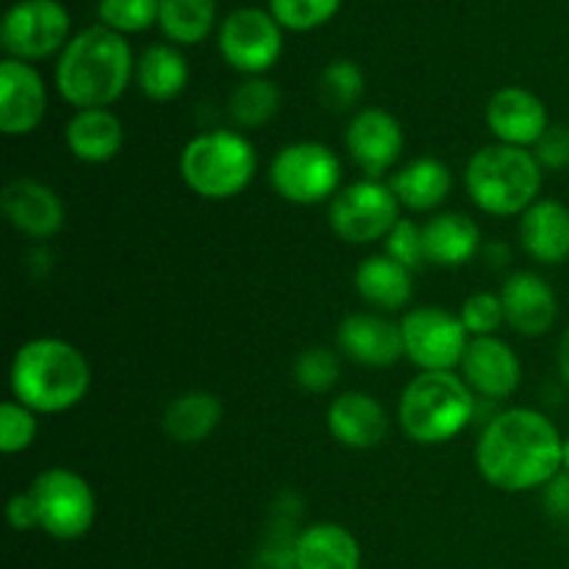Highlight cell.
<instances>
[{
  "label": "cell",
  "mask_w": 569,
  "mask_h": 569,
  "mask_svg": "<svg viewBox=\"0 0 569 569\" xmlns=\"http://www.w3.org/2000/svg\"><path fill=\"white\" fill-rule=\"evenodd\" d=\"M561 448L565 437L548 415L517 406L483 426L476 465L483 481L500 492H533L561 472Z\"/></svg>",
  "instance_id": "obj_1"
},
{
  "label": "cell",
  "mask_w": 569,
  "mask_h": 569,
  "mask_svg": "<svg viewBox=\"0 0 569 569\" xmlns=\"http://www.w3.org/2000/svg\"><path fill=\"white\" fill-rule=\"evenodd\" d=\"M133 76L126 37L106 26L78 31L56 61V89L76 111L109 109Z\"/></svg>",
  "instance_id": "obj_2"
},
{
  "label": "cell",
  "mask_w": 569,
  "mask_h": 569,
  "mask_svg": "<svg viewBox=\"0 0 569 569\" xmlns=\"http://www.w3.org/2000/svg\"><path fill=\"white\" fill-rule=\"evenodd\" d=\"M11 398L37 415H61L87 398L92 367L87 356L59 337L20 345L9 370Z\"/></svg>",
  "instance_id": "obj_3"
},
{
  "label": "cell",
  "mask_w": 569,
  "mask_h": 569,
  "mask_svg": "<svg viewBox=\"0 0 569 569\" xmlns=\"http://www.w3.org/2000/svg\"><path fill=\"white\" fill-rule=\"evenodd\" d=\"M478 398L459 372H420L398 403V420L417 445H445L476 420Z\"/></svg>",
  "instance_id": "obj_4"
},
{
  "label": "cell",
  "mask_w": 569,
  "mask_h": 569,
  "mask_svg": "<svg viewBox=\"0 0 569 569\" xmlns=\"http://www.w3.org/2000/svg\"><path fill=\"white\" fill-rule=\"evenodd\" d=\"M465 183L472 203L487 214L522 217L539 200L542 167L533 150L495 142L472 153L467 161Z\"/></svg>",
  "instance_id": "obj_5"
},
{
  "label": "cell",
  "mask_w": 569,
  "mask_h": 569,
  "mask_svg": "<svg viewBox=\"0 0 569 569\" xmlns=\"http://www.w3.org/2000/svg\"><path fill=\"white\" fill-rule=\"evenodd\" d=\"M178 170L194 194L206 200H228L250 187L259 170V156L244 133L217 128L183 144Z\"/></svg>",
  "instance_id": "obj_6"
},
{
  "label": "cell",
  "mask_w": 569,
  "mask_h": 569,
  "mask_svg": "<svg viewBox=\"0 0 569 569\" xmlns=\"http://www.w3.org/2000/svg\"><path fill=\"white\" fill-rule=\"evenodd\" d=\"M39 515V531L72 542L87 537L98 517V500L83 476L67 467L42 470L28 487Z\"/></svg>",
  "instance_id": "obj_7"
},
{
  "label": "cell",
  "mask_w": 569,
  "mask_h": 569,
  "mask_svg": "<svg viewBox=\"0 0 569 569\" xmlns=\"http://www.w3.org/2000/svg\"><path fill=\"white\" fill-rule=\"evenodd\" d=\"M270 183L287 203L320 206L342 183V161L322 142L283 144L270 164Z\"/></svg>",
  "instance_id": "obj_8"
},
{
  "label": "cell",
  "mask_w": 569,
  "mask_h": 569,
  "mask_svg": "<svg viewBox=\"0 0 569 569\" xmlns=\"http://www.w3.org/2000/svg\"><path fill=\"white\" fill-rule=\"evenodd\" d=\"M400 220V203L392 187L378 178H361L333 194L328 222L333 233L350 244H372L387 239Z\"/></svg>",
  "instance_id": "obj_9"
},
{
  "label": "cell",
  "mask_w": 569,
  "mask_h": 569,
  "mask_svg": "<svg viewBox=\"0 0 569 569\" xmlns=\"http://www.w3.org/2000/svg\"><path fill=\"white\" fill-rule=\"evenodd\" d=\"M406 359L420 372H453L461 365L470 333L459 315L442 306H417L400 320Z\"/></svg>",
  "instance_id": "obj_10"
},
{
  "label": "cell",
  "mask_w": 569,
  "mask_h": 569,
  "mask_svg": "<svg viewBox=\"0 0 569 569\" xmlns=\"http://www.w3.org/2000/svg\"><path fill=\"white\" fill-rule=\"evenodd\" d=\"M70 14L59 0H20L11 6L0 26V42L9 59L37 61L64 50L70 42Z\"/></svg>",
  "instance_id": "obj_11"
},
{
  "label": "cell",
  "mask_w": 569,
  "mask_h": 569,
  "mask_svg": "<svg viewBox=\"0 0 569 569\" xmlns=\"http://www.w3.org/2000/svg\"><path fill=\"white\" fill-rule=\"evenodd\" d=\"M220 53L233 70L261 76L278 61L283 48L281 22L264 9H237L220 26Z\"/></svg>",
  "instance_id": "obj_12"
},
{
  "label": "cell",
  "mask_w": 569,
  "mask_h": 569,
  "mask_svg": "<svg viewBox=\"0 0 569 569\" xmlns=\"http://www.w3.org/2000/svg\"><path fill=\"white\" fill-rule=\"evenodd\" d=\"M403 126L398 117L378 106L356 111L353 120L345 131V148H348L353 164L367 178H381L395 170L403 153Z\"/></svg>",
  "instance_id": "obj_13"
},
{
  "label": "cell",
  "mask_w": 569,
  "mask_h": 569,
  "mask_svg": "<svg viewBox=\"0 0 569 569\" xmlns=\"http://www.w3.org/2000/svg\"><path fill=\"white\" fill-rule=\"evenodd\" d=\"M459 376L478 400H506L522 381V365L515 348L500 337H470L461 356Z\"/></svg>",
  "instance_id": "obj_14"
},
{
  "label": "cell",
  "mask_w": 569,
  "mask_h": 569,
  "mask_svg": "<svg viewBox=\"0 0 569 569\" xmlns=\"http://www.w3.org/2000/svg\"><path fill=\"white\" fill-rule=\"evenodd\" d=\"M48 111V89L28 61L3 59L0 64V131L6 137H28Z\"/></svg>",
  "instance_id": "obj_15"
},
{
  "label": "cell",
  "mask_w": 569,
  "mask_h": 569,
  "mask_svg": "<svg viewBox=\"0 0 569 569\" xmlns=\"http://www.w3.org/2000/svg\"><path fill=\"white\" fill-rule=\"evenodd\" d=\"M3 214L28 239H50L64 228V203L48 183L31 176L11 178L3 189Z\"/></svg>",
  "instance_id": "obj_16"
},
{
  "label": "cell",
  "mask_w": 569,
  "mask_h": 569,
  "mask_svg": "<svg viewBox=\"0 0 569 569\" xmlns=\"http://www.w3.org/2000/svg\"><path fill=\"white\" fill-rule=\"evenodd\" d=\"M337 345L350 361L376 370L398 365L406 356L400 322H392L378 311H356L345 317L337 331Z\"/></svg>",
  "instance_id": "obj_17"
},
{
  "label": "cell",
  "mask_w": 569,
  "mask_h": 569,
  "mask_svg": "<svg viewBox=\"0 0 569 569\" xmlns=\"http://www.w3.org/2000/svg\"><path fill=\"white\" fill-rule=\"evenodd\" d=\"M487 126L500 144L533 148L550 128L542 98L526 87H503L489 98Z\"/></svg>",
  "instance_id": "obj_18"
},
{
  "label": "cell",
  "mask_w": 569,
  "mask_h": 569,
  "mask_svg": "<svg viewBox=\"0 0 569 569\" xmlns=\"http://www.w3.org/2000/svg\"><path fill=\"white\" fill-rule=\"evenodd\" d=\"M500 300H503L506 326H511L522 337H545L559 317L553 287L539 272L522 270L506 278Z\"/></svg>",
  "instance_id": "obj_19"
},
{
  "label": "cell",
  "mask_w": 569,
  "mask_h": 569,
  "mask_svg": "<svg viewBox=\"0 0 569 569\" xmlns=\"http://www.w3.org/2000/svg\"><path fill=\"white\" fill-rule=\"evenodd\" d=\"M328 431L350 450H370L383 442L389 417L370 392H342L328 406Z\"/></svg>",
  "instance_id": "obj_20"
},
{
  "label": "cell",
  "mask_w": 569,
  "mask_h": 569,
  "mask_svg": "<svg viewBox=\"0 0 569 569\" xmlns=\"http://www.w3.org/2000/svg\"><path fill=\"white\" fill-rule=\"evenodd\" d=\"M520 242L539 264L569 259V209L553 198H539L520 220Z\"/></svg>",
  "instance_id": "obj_21"
},
{
  "label": "cell",
  "mask_w": 569,
  "mask_h": 569,
  "mask_svg": "<svg viewBox=\"0 0 569 569\" xmlns=\"http://www.w3.org/2000/svg\"><path fill=\"white\" fill-rule=\"evenodd\" d=\"M64 142L70 153L83 164H106L122 150L126 128L114 111L83 109L76 111L67 122Z\"/></svg>",
  "instance_id": "obj_22"
},
{
  "label": "cell",
  "mask_w": 569,
  "mask_h": 569,
  "mask_svg": "<svg viewBox=\"0 0 569 569\" xmlns=\"http://www.w3.org/2000/svg\"><path fill=\"white\" fill-rule=\"evenodd\" d=\"M298 569H361V545L339 522H315L295 539Z\"/></svg>",
  "instance_id": "obj_23"
},
{
  "label": "cell",
  "mask_w": 569,
  "mask_h": 569,
  "mask_svg": "<svg viewBox=\"0 0 569 569\" xmlns=\"http://www.w3.org/2000/svg\"><path fill=\"white\" fill-rule=\"evenodd\" d=\"M426 261L437 267H461L481 250V228L461 211H439L422 226Z\"/></svg>",
  "instance_id": "obj_24"
},
{
  "label": "cell",
  "mask_w": 569,
  "mask_h": 569,
  "mask_svg": "<svg viewBox=\"0 0 569 569\" xmlns=\"http://www.w3.org/2000/svg\"><path fill=\"white\" fill-rule=\"evenodd\" d=\"M353 287L367 306L378 311H400L415 295V272L387 253L370 256L353 272Z\"/></svg>",
  "instance_id": "obj_25"
},
{
  "label": "cell",
  "mask_w": 569,
  "mask_h": 569,
  "mask_svg": "<svg viewBox=\"0 0 569 569\" xmlns=\"http://www.w3.org/2000/svg\"><path fill=\"white\" fill-rule=\"evenodd\" d=\"M450 183H453V176H450L448 164L433 159V156L411 159L409 164L395 170L392 178H389L395 198L409 211L439 209L450 194Z\"/></svg>",
  "instance_id": "obj_26"
},
{
  "label": "cell",
  "mask_w": 569,
  "mask_h": 569,
  "mask_svg": "<svg viewBox=\"0 0 569 569\" xmlns=\"http://www.w3.org/2000/svg\"><path fill=\"white\" fill-rule=\"evenodd\" d=\"M222 422V403L214 392L189 389L167 403L161 415V428L167 439L178 445H198L209 439Z\"/></svg>",
  "instance_id": "obj_27"
},
{
  "label": "cell",
  "mask_w": 569,
  "mask_h": 569,
  "mask_svg": "<svg viewBox=\"0 0 569 569\" xmlns=\"http://www.w3.org/2000/svg\"><path fill=\"white\" fill-rule=\"evenodd\" d=\"M189 64L172 44H150L137 61V83L144 98L156 103L178 98L187 89Z\"/></svg>",
  "instance_id": "obj_28"
},
{
  "label": "cell",
  "mask_w": 569,
  "mask_h": 569,
  "mask_svg": "<svg viewBox=\"0 0 569 569\" xmlns=\"http://www.w3.org/2000/svg\"><path fill=\"white\" fill-rule=\"evenodd\" d=\"M281 109V89L264 76H250L228 98V114L237 128H261Z\"/></svg>",
  "instance_id": "obj_29"
},
{
  "label": "cell",
  "mask_w": 569,
  "mask_h": 569,
  "mask_svg": "<svg viewBox=\"0 0 569 569\" xmlns=\"http://www.w3.org/2000/svg\"><path fill=\"white\" fill-rule=\"evenodd\" d=\"M159 26L172 42H200L214 26V0H159Z\"/></svg>",
  "instance_id": "obj_30"
},
{
  "label": "cell",
  "mask_w": 569,
  "mask_h": 569,
  "mask_svg": "<svg viewBox=\"0 0 569 569\" xmlns=\"http://www.w3.org/2000/svg\"><path fill=\"white\" fill-rule=\"evenodd\" d=\"M361 92H365V72L350 59H337L326 64V70L320 72V81H317L320 103L331 111L353 109Z\"/></svg>",
  "instance_id": "obj_31"
},
{
  "label": "cell",
  "mask_w": 569,
  "mask_h": 569,
  "mask_svg": "<svg viewBox=\"0 0 569 569\" xmlns=\"http://www.w3.org/2000/svg\"><path fill=\"white\" fill-rule=\"evenodd\" d=\"M339 370H342L339 356L331 348L317 345V348H306L298 356V361H295V381H298L303 392L326 395L339 381Z\"/></svg>",
  "instance_id": "obj_32"
},
{
  "label": "cell",
  "mask_w": 569,
  "mask_h": 569,
  "mask_svg": "<svg viewBox=\"0 0 569 569\" xmlns=\"http://www.w3.org/2000/svg\"><path fill=\"white\" fill-rule=\"evenodd\" d=\"M39 433L37 411L17 403L14 398L0 406V450L6 456H17L33 445Z\"/></svg>",
  "instance_id": "obj_33"
},
{
  "label": "cell",
  "mask_w": 569,
  "mask_h": 569,
  "mask_svg": "<svg viewBox=\"0 0 569 569\" xmlns=\"http://www.w3.org/2000/svg\"><path fill=\"white\" fill-rule=\"evenodd\" d=\"M98 14L117 33L144 31L159 20V0H100Z\"/></svg>",
  "instance_id": "obj_34"
},
{
  "label": "cell",
  "mask_w": 569,
  "mask_h": 569,
  "mask_svg": "<svg viewBox=\"0 0 569 569\" xmlns=\"http://www.w3.org/2000/svg\"><path fill=\"white\" fill-rule=\"evenodd\" d=\"M339 3L342 0H270V14L281 22V28L309 31L331 20Z\"/></svg>",
  "instance_id": "obj_35"
},
{
  "label": "cell",
  "mask_w": 569,
  "mask_h": 569,
  "mask_svg": "<svg viewBox=\"0 0 569 569\" xmlns=\"http://www.w3.org/2000/svg\"><path fill=\"white\" fill-rule=\"evenodd\" d=\"M470 337H495L506 326L503 300L495 292H476L461 303L459 311Z\"/></svg>",
  "instance_id": "obj_36"
},
{
  "label": "cell",
  "mask_w": 569,
  "mask_h": 569,
  "mask_svg": "<svg viewBox=\"0 0 569 569\" xmlns=\"http://www.w3.org/2000/svg\"><path fill=\"white\" fill-rule=\"evenodd\" d=\"M383 242H387L389 259L400 261V264L409 267L411 272L420 270L422 264H428L426 248H422V226H417L415 220H403V217H400Z\"/></svg>",
  "instance_id": "obj_37"
},
{
  "label": "cell",
  "mask_w": 569,
  "mask_h": 569,
  "mask_svg": "<svg viewBox=\"0 0 569 569\" xmlns=\"http://www.w3.org/2000/svg\"><path fill=\"white\" fill-rule=\"evenodd\" d=\"M533 156H537L542 170H565V167H569V126H550L542 133V139L533 144Z\"/></svg>",
  "instance_id": "obj_38"
},
{
  "label": "cell",
  "mask_w": 569,
  "mask_h": 569,
  "mask_svg": "<svg viewBox=\"0 0 569 569\" xmlns=\"http://www.w3.org/2000/svg\"><path fill=\"white\" fill-rule=\"evenodd\" d=\"M6 517H9V526L14 531H33L39 528V515H37V506H33L31 492H17L14 498L9 500L6 506Z\"/></svg>",
  "instance_id": "obj_39"
},
{
  "label": "cell",
  "mask_w": 569,
  "mask_h": 569,
  "mask_svg": "<svg viewBox=\"0 0 569 569\" xmlns=\"http://www.w3.org/2000/svg\"><path fill=\"white\" fill-rule=\"evenodd\" d=\"M545 509L553 520L567 522L569 526V476L567 472H559L553 481L545 487Z\"/></svg>",
  "instance_id": "obj_40"
},
{
  "label": "cell",
  "mask_w": 569,
  "mask_h": 569,
  "mask_svg": "<svg viewBox=\"0 0 569 569\" xmlns=\"http://www.w3.org/2000/svg\"><path fill=\"white\" fill-rule=\"evenodd\" d=\"M483 256H487V261L492 267H503V264H509L511 250H509V244H503V242H489L487 248H483Z\"/></svg>",
  "instance_id": "obj_41"
},
{
  "label": "cell",
  "mask_w": 569,
  "mask_h": 569,
  "mask_svg": "<svg viewBox=\"0 0 569 569\" xmlns=\"http://www.w3.org/2000/svg\"><path fill=\"white\" fill-rule=\"evenodd\" d=\"M559 372H561V381L569 387V331L559 342Z\"/></svg>",
  "instance_id": "obj_42"
},
{
  "label": "cell",
  "mask_w": 569,
  "mask_h": 569,
  "mask_svg": "<svg viewBox=\"0 0 569 569\" xmlns=\"http://www.w3.org/2000/svg\"><path fill=\"white\" fill-rule=\"evenodd\" d=\"M561 472L569 476V437H565V448H561Z\"/></svg>",
  "instance_id": "obj_43"
}]
</instances>
